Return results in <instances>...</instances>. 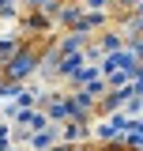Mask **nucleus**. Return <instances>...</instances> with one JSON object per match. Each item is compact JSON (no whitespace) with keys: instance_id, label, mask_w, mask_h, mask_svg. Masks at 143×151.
Returning a JSON list of instances; mask_svg holds the SVG:
<instances>
[{"instance_id":"obj_1","label":"nucleus","mask_w":143,"mask_h":151,"mask_svg":"<svg viewBox=\"0 0 143 151\" xmlns=\"http://www.w3.org/2000/svg\"><path fill=\"white\" fill-rule=\"evenodd\" d=\"M60 151H143V147H132V144H72Z\"/></svg>"}]
</instances>
